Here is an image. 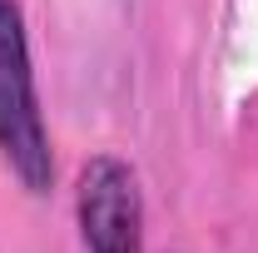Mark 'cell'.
<instances>
[{
    "instance_id": "6da1fadb",
    "label": "cell",
    "mask_w": 258,
    "mask_h": 253,
    "mask_svg": "<svg viewBox=\"0 0 258 253\" xmlns=\"http://www.w3.org/2000/svg\"><path fill=\"white\" fill-rule=\"evenodd\" d=\"M0 154L25 179V189H35V194L50 189V179H55L50 134H45V119H40L30 45H25V25H20L15 0H0Z\"/></svg>"
},
{
    "instance_id": "7a4b0ae2",
    "label": "cell",
    "mask_w": 258,
    "mask_h": 253,
    "mask_svg": "<svg viewBox=\"0 0 258 253\" xmlns=\"http://www.w3.org/2000/svg\"><path fill=\"white\" fill-rule=\"evenodd\" d=\"M80 233L90 253H144V199L124 159L99 154L80 174Z\"/></svg>"
}]
</instances>
